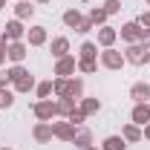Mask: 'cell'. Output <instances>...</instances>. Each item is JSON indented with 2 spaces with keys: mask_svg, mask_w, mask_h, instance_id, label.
Masks as SVG:
<instances>
[{
  "mask_svg": "<svg viewBox=\"0 0 150 150\" xmlns=\"http://www.w3.org/2000/svg\"><path fill=\"white\" fill-rule=\"evenodd\" d=\"M6 75H9V84H12V90H15V93H32V90L38 87L35 75L29 72L23 64H12V67L6 69Z\"/></svg>",
  "mask_w": 150,
  "mask_h": 150,
  "instance_id": "1",
  "label": "cell"
},
{
  "mask_svg": "<svg viewBox=\"0 0 150 150\" xmlns=\"http://www.w3.org/2000/svg\"><path fill=\"white\" fill-rule=\"evenodd\" d=\"M55 95L58 98H72V101H81L84 98V81L81 78H55Z\"/></svg>",
  "mask_w": 150,
  "mask_h": 150,
  "instance_id": "2",
  "label": "cell"
},
{
  "mask_svg": "<svg viewBox=\"0 0 150 150\" xmlns=\"http://www.w3.org/2000/svg\"><path fill=\"white\" fill-rule=\"evenodd\" d=\"M124 61L133 64V67H144L150 61V49L142 46V43H127V46H124Z\"/></svg>",
  "mask_w": 150,
  "mask_h": 150,
  "instance_id": "3",
  "label": "cell"
},
{
  "mask_svg": "<svg viewBox=\"0 0 150 150\" xmlns=\"http://www.w3.org/2000/svg\"><path fill=\"white\" fill-rule=\"evenodd\" d=\"M98 61H101V67L104 69H121L127 61H124V52H118L115 46H110V49H101V55H98Z\"/></svg>",
  "mask_w": 150,
  "mask_h": 150,
  "instance_id": "4",
  "label": "cell"
},
{
  "mask_svg": "<svg viewBox=\"0 0 150 150\" xmlns=\"http://www.w3.org/2000/svg\"><path fill=\"white\" fill-rule=\"evenodd\" d=\"M26 38V26H23V20L12 18L6 26H3V35H0V40L3 43H12V40H23Z\"/></svg>",
  "mask_w": 150,
  "mask_h": 150,
  "instance_id": "5",
  "label": "cell"
},
{
  "mask_svg": "<svg viewBox=\"0 0 150 150\" xmlns=\"http://www.w3.org/2000/svg\"><path fill=\"white\" fill-rule=\"evenodd\" d=\"M32 112H35L38 121H52V118H58V107H55L52 98H40V101H35Z\"/></svg>",
  "mask_w": 150,
  "mask_h": 150,
  "instance_id": "6",
  "label": "cell"
},
{
  "mask_svg": "<svg viewBox=\"0 0 150 150\" xmlns=\"http://www.w3.org/2000/svg\"><path fill=\"white\" fill-rule=\"evenodd\" d=\"M75 72H78V61H75V55H64V58L55 61V69H52L55 78H72Z\"/></svg>",
  "mask_w": 150,
  "mask_h": 150,
  "instance_id": "7",
  "label": "cell"
},
{
  "mask_svg": "<svg viewBox=\"0 0 150 150\" xmlns=\"http://www.w3.org/2000/svg\"><path fill=\"white\" fill-rule=\"evenodd\" d=\"M49 124H52V136H55V139H61V142H69V144L75 142V133H78V127H75L72 121H67V118H64V121H49Z\"/></svg>",
  "mask_w": 150,
  "mask_h": 150,
  "instance_id": "8",
  "label": "cell"
},
{
  "mask_svg": "<svg viewBox=\"0 0 150 150\" xmlns=\"http://www.w3.org/2000/svg\"><path fill=\"white\" fill-rule=\"evenodd\" d=\"M29 55V43L26 40H12L9 46H6V58L12 61V64H23Z\"/></svg>",
  "mask_w": 150,
  "mask_h": 150,
  "instance_id": "9",
  "label": "cell"
},
{
  "mask_svg": "<svg viewBox=\"0 0 150 150\" xmlns=\"http://www.w3.org/2000/svg\"><path fill=\"white\" fill-rule=\"evenodd\" d=\"M46 40H49L46 26H40V23H38V26H29V29H26V43H29V46H43Z\"/></svg>",
  "mask_w": 150,
  "mask_h": 150,
  "instance_id": "10",
  "label": "cell"
},
{
  "mask_svg": "<svg viewBox=\"0 0 150 150\" xmlns=\"http://www.w3.org/2000/svg\"><path fill=\"white\" fill-rule=\"evenodd\" d=\"M32 139H35L38 144H49L55 136H52V124L49 121H38L35 127H32Z\"/></svg>",
  "mask_w": 150,
  "mask_h": 150,
  "instance_id": "11",
  "label": "cell"
},
{
  "mask_svg": "<svg viewBox=\"0 0 150 150\" xmlns=\"http://www.w3.org/2000/svg\"><path fill=\"white\" fill-rule=\"evenodd\" d=\"M118 35H121V40H124V43H139V40H142V26H139V20L124 23Z\"/></svg>",
  "mask_w": 150,
  "mask_h": 150,
  "instance_id": "12",
  "label": "cell"
},
{
  "mask_svg": "<svg viewBox=\"0 0 150 150\" xmlns=\"http://www.w3.org/2000/svg\"><path fill=\"white\" fill-rule=\"evenodd\" d=\"M133 124H139V127H147L150 124V104H133V112H130Z\"/></svg>",
  "mask_w": 150,
  "mask_h": 150,
  "instance_id": "13",
  "label": "cell"
},
{
  "mask_svg": "<svg viewBox=\"0 0 150 150\" xmlns=\"http://www.w3.org/2000/svg\"><path fill=\"white\" fill-rule=\"evenodd\" d=\"M130 98H133V104H144L150 98V84L147 81H136L130 87Z\"/></svg>",
  "mask_w": 150,
  "mask_h": 150,
  "instance_id": "14",
  "label": "cell"
},
{
  "mask_svg": "<svg viewBox=\"0 0 150 150\" xmlns=\"http://www.w3.org/2000/svg\"><path fill=\"white\" fill-rule=\"evenodd\" d=\"M98 43H93V40H84L81 46H78V61H98Z\"/></svg>",
  "mask_w": 150,
  "mask_h": 150,
  "instance_id": "15",
  "label": "cell"
},
{
  "mask_svg": "<svg viewBox=\"0 0 150 150\" xmlns=\"http://www.w3.org/2000/svg\"><path fill=\"white\" fill-rule=\"evenodd\" d=\"M121 139H124V142H127V144H136V142H142V139H144V133H142V127H139V124H124V127H121Z\"/></svg>",
  "mask_w": 150,
  "mask_h": 150,
  "instance_id": "16",
  "label": "cell"
},
{
  "mask_svg": "<svg viewBox=\"0 0 150 150\" xmlns=\"http://www.w3.org/2000/svg\"><path fill=\"white\" fill-rule=\"evenodd\" d=\"M49 52H52V58H64L69 55V38H52V43H49Z\"/></svg>",
  "mask_w": 150,
  "mask_h": 150,
  "instance_id": "17",
  "label": "cell"
},
{
  "mask_svg": "<svg viewBox=\"0 0 150 150\" xmlns=\"http://www.w3.org/2000/svg\"><path fill=\"white\" fill-rule=\"evenodd\" d=\"M115 38H118V32H115L112 26H101V29H98V46H101V49H110L112 43H115Z\"/></svg>",
  "mask_w": 150,
  "mask_h": 150,
  "instance_id": "18",
  "label": "cell"
},
{
  "mask_svg": "<svg viewBox=\"0 0 150 150\" xmlns=\"http://www.w3.org/2000/svg\"><path fill=\"white\" fill-rule=\"evenodd\" d=\"M32 15H35V6H32L29 0H18V3H15V18L18 20H29Z\"/></svg>",
  "mask_w": 150,
  "mask_h": 150,
  "instance_id": "19",
  "label": "cell"
},
{
  "mask_svg": "<svg viewBox=\"0 0 150 150\" xmlns=\"http://www.w3.org/2000/svg\"><path fill=\"white\" fill-rule=\"evenodd\" d=\"M78 110L90 118V115H95V112L101 110V101H98V98H81V101H78Z\"/></svg>",
  "mask_w": 150,
  "mask_h": 150,
  "instance_id": "20",
  "label": "cell"
},
{
  "mask_svg": "<svg viewBox=\"0 0 150 150\" xmlns=\"http://www.w3.org/2000/svg\"><path fill=\"white\" fill-rule=\"evenodd\" d=\"M64 26H67V29H78V23H81V20H84V15H81V12H78V9H67V12H64Z\"/></svg>",
  "mask_w": 150,
  "mask_h": 150,
  "instance_id": "21",
  "label": "cell"
},
{
  "mask_svg": "<svg viewBox=\"0 0 150 150\" xmlns=\"http://www.w3.org/2000/svg\"><path fill=\"white\" fill-rule=\"evenodd\" d=\"M75 147H90L93 144V130H87V127H78V133H75V142H72Z\"/></svg>",
  "mask_w": 150,
  "mask_h": 150,
  "instance_id": "22",
  "label": "cell"
},
{
  "mask_svg": "<svg viewBox=\"0 0 150 150\" xmlns=\"http://www.w3.org/2000/svg\"><path fill=\"white\" fill-rule=\"evenodd\" d=\"M55 107H58V115H61V118H69V112L78 107V101H72V98H58Z\"/></svg>",
  "mask_w": 150,
  "mask_h": 150,
  "instance_id": "23",
  "label": "cell"
},
{
  "mask_svg": "<svg viewBox=\"0 0 150 150\" xmlns=\"http://www.w3.org/2000/svg\"><path fill=\"white\" fill-rule=\"evenodd\" d=\"M87 18L93 20V26H98V29H101V26H107V18H110V15H107V12H104V9H101V6H93V9H90V15H87Z\"/></svg>",
  "mask_w": 150,
  "mask_h": 150,
  "instance_id": "24",
  "label": "cell"
},
{
  "mask_svg": "<svg viewBox=\"0 0 150 150\" xmlns=\"http://www.w3.org/2000/svg\"><path fill=\"white\" fill-rule=\"evenodd\" d=\"M101 150H127V142H124L121 136H107V139L101 142Z\"/></svg>",
  "mask_w": 150,
  "mask_h": 150,
  "instance_id": "25",
  "label": "cell"
},
{
  "mask_svg": "<svg viewBox=\"0 0 150 150\" xmlns=\"http://www.w3.org/2000/svg\"><path fill=\"white\" fill-rule=\"evenodd\" d=\"M15 104V90L12 87H0V110H9Z\"/></svg>",
  "mask_w": 150,
  "mask_h": 150,
  "instance_id": "26",
  "label": "cell"
},
{
  "mask_svg": "<svg viewBox=\"0 0 150 150\" xmlns=\"http://www.w3.org/2000/svg\"><path fill=\"white\" fill-rule=\"evenodd\" d=\"M52 93H55V84H52V81H40V84L35 87V95H38V101H40V98H49Z\"/></svg>",
  "mask_w": 150,
  "mask_h": 150,
  "instance_id": "27",
  "label": "cell"
},
{
  "mask_svg": "<svg viewBox=\"0 0 150 150\" xmlns=\"http://www.w3.org/2000/svg\"><path fill=\"white\" fill-rule=\"evenodd\" d=\"M98 69V61H78V72L81 75H93Z\"/></svg>",
  "mask_w": 150,
  "mask_h": 150,
  "instance_id": "28",
  "label": "cell"
},
{
  "mask_svg": "<svg viewBox=\"0 0 150 150\" xmlns=\"http://www.w3.org/2000/svg\"><path fill=\"white\" fill-rule=\"evenodd\" d=\"M101 9H104L107 15H118V12H121V0H104Z\"/></svg>",
  "mask_w": 150,
  "mask_h": 150,
  "instance_id": "29",
  "label": "cell"
},
{
  "mask_svg": "<svg viewBox=\"0 0 150 150\" xmlns=\"http://www.w3.org/2000/svg\"><path fill=\"white\" fill-rule=\"evenodd\" d=\"M67 121H72L75 127H81V124L87 121V115H84V112H81V110H78V107H75V110L69 112V118H67Z\"/></svg>",
  "mask_w": 150,
  "mask_h": 150,
  "instance_id": "30",
  "label": "cell"
},
{
  "mask_svg": "<svg viewBox=\"0 0 150 150\" xmlns=\"http://www.w3.org/2000/svg\"><path fill=\"white\" fill-rule=\"evenodd\" d=\"M95 26H93V20L90 18H84L81 20V23H78V29H75V32H78V35H87V32H93Z\"/></svg>",
  "mask_w": 150,
  "mask_h": 150,
  "instance_id": "31",
  "label": "cell"
},
{
  "mask_svg": "<svg viewBox=\"0 0 150 150\" xmlns=\"http://www.w3.org/2000/svg\"><path fill=\"white\" fill-rule=\"evenodd\" d=\"M139 26H142V29H150V9H147V12H142V18H139Z\"/></svg>",
  "mask_w": 150,
  "mask_h": 150,
  "instance_id": "32",
  "label": "cell"
},
{
  "mask_svg": "<svg viewBox=\"0 0 150 150\" xmlns=\"http://www.w3.org/2000/svg\"><path fill=\"white\" fill-rule=\"evenodd\" d=\"M142 46H147L150 49V29H142V40H139Z\"/></svg>",
  "mask_w": 150,
  "mask_h": 150,
  "instance_id": "33",
  "label": "cell"
},
{
  "mask_svg": "<svg viewBox=\"0 0 150 150\" xmlns=\"http://www.w3.org/2000/svg\"><path fill=\"white\" fill-rule=\"evenodd\" d=\"M6 46H9V43H3V40H0V67L9 61V58H6Z\"/></svg>",
  "mask_w": 150,
  "mask_h": 150,
  "instance_id": "34",
  "label": "cell"
},
{
  "mask_svg": "<svg viewBox=\"0 0 150 150\" xmlns=\"http://www.w3.org/2000/svg\"><path fill=\"white\" fill-rule=\"evenodd\" d=\"M0 87H9V75H6V69H0Z\"/></svg>",
  "mask_w": 150,
  "mask_h": 150,
  "instance_id": "35",
  "label": "cell"
},
{
  "mask_svg": "<svg viewBox=\"0 0 150 150\" xmlns=\"http://www.w3.org/2000/svg\"><path fill=\"white\" fill-rule=\"evenodd\" d=\"M142 133H144V139L150 142V124H147V127H142Z\"/></svg>",
  "mask_w": 150,
  "mask_h": 150,
  "instance_id": "36",
  "label": "cell"
},
{
  "mask_svg": "<svg viewBox=\"0 0 150 150\" xmlns=\"http://www.w3.org/2000/svg\"><path fill=\"white\" fill-rule=\"evenodd\" d=\"M3 9H6V0H0V12H3Z\"/></svg>",
  "mask_w": 150,
  "mask_h": 150,
  "instance_id": "37",
  "label": "cell"
},
{
  "mask_svg": "<svg viewBox=\"0 0 150 150\" xmlns=\"http://www.w3.org/2000/svg\"><path fill=\"white\" fill-rule=\"evenodd\" d=\"M32 3H49V0H32Z\"/></svg>",
  "mask_w": 150,
  "mask_h": 150,
  "instance_id": "38",
  "label": "cell"
},
{
  "mask_svg": "<svg viewBox=\"0 0 150 150\" xmlns=\"http://www.w3.org/2000/svg\"><path fill=\"white\" fill-rule=\"evenodd\" d=\"M84 150H98V147H93V144H90V147H84Z\"/></svg>",
  "mask_w": 150,
  "mask_h": 150,
  "instance_id": "39",
  "label": "cell"
},
{
  "mask_svg": "<svg viewBox=\"0 0 150 150\" xmlns=\"http://www.w3.org/2000/svg\"><path fill=\"white\" fill-rule=\"evenodd\" d=\"M0 150H12V147H0Z\"/></svg>",
  "mask_w": 150,
  "mask_h": 150,
  "instance_id": "40",
  "label": "cell"
},
{
  "mask_svg": "<svg viewBox=\"0 0 150 150\" xmlns=\"http://www.w3.org/2000/svg\"><path fill=\"white\" fill-rule=\"evenodd\" d=\"M144 3H147V6H150V0H144Z\"/></svg>",
  "mask_w": 150,
  "mask_h": 150,
  "instance_id": "41",
  "label": "cell"
},
{
  "mask_svg": "<svg viewBox=\"0 0 150 150\" xmlns=\"http://www.w3.org/2000/svg\"><path fill=\"white\" fill-rule=\"evenodd\" d=\"M147 104H150V98H147Z\"/></svg>",
  "mask_w": 150,
  "mask_h": 150,
  "instance_id": "42",
  "label": "cell"
}]
</instances>
